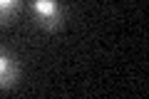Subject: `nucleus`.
Segmentation results:
<instances>
[{
  "label": "nucleus",
  "mask_w": 149,
  "mask_h": 99,
  "mask_svg": "<svg viewBox=\"0 0 149 99\" xmlns=\"http://www.w3.org/2000/svg\"><path fill=\"white\" fill-rule=\"evenodd\" d=\"M20 79V64L8 50H0V89H10Z\"/></svg>",
  "instance_id": "2"
},
{
  "label": "nucleus",
  "mask_w": 149,
  "mask_h": 99,
  "mask_svg": "<svg viewBox=\"0 0 149 99\" xmlns=\"http://www.w3.org/2000/svg\"><path fill=\"white\" fill-rule=\"evenodd\" d=\"M20 10V0H0V25H8Z\"/></svg>",
  "instance_id": "3"
},
{
  "label": "nucleus",
  "mask_w": 149,
  "mask_h": 99,
  "mask_svg": "<svg viewBox=\"0 0 149 99\" xmlns=\"http://www.w3.org/2000/svg\"><path fill=\"white\" fill-rule=\"evenodd\" d=\"M30 12H32V20L42 30H57L62 27V5L57 0H30Z\"/></svg>",
  "instance_id": "1"
}]
</instances>
